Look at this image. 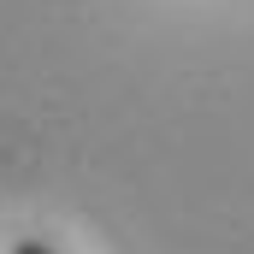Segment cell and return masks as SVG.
Returning a JSON list of instances; mask_svg holds the SVG:
<instances>
[{"label": "cell", "instance_id": "obj_1", "mask_svg": "<svg viewBox=\"0 0 254 254\" xmlns=\"http://www.w3.org/2000/svg\"><path fill=\"white\" fill-rule=\"evenodd\" d=\"M12 254H54L42 237H24V243H12Z\"/></svg>", "mask_w": 254, "mask_h": 254}]
</instances>
